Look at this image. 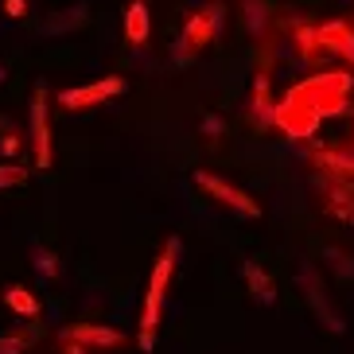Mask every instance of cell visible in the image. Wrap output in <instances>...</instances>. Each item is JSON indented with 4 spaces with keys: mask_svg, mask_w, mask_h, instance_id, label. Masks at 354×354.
Masks as SVG:
<instances>
[{
    "mask_svg": "<svg viewBox=\"0 0 354 354\" xmlns=\"http://www.w3.org/2000/svg\"><path fill=\"white\" fill-rule=\"evenodd\" d=\"M319 191H323V207H327V214H335L339 222H346V226H354V183L351 179H319Z\"/></svg>",
    "mask_w": 354,
    "mask_h": 354,
    "instance_id": "obj_9",
    "label": "cell"
},
{
    "mask_svg": "<svg viewBox=\"0 0 354 354\" xmlns=\"http://www.w3.org/2000/svg\"><path fill=\"white\" fill-rule=\"evenodd\" d=\"M20 148H24V140H20L16 133H8L4 140H0V152H4V156H12V160L20 156Z\"/></svg>",
    "mask_w": 354,
    "mask_h": 354,
    "instance_id": "obj_23",
    "label": "cell"
},
{
    "mask_svg": "<svg viewBox=\"0 0 354 354\" xmlns=\"http://www.w3.org/2000/svg\"><path fill=\"white\" fill-rule=\"evenodd\" d=\"M292 39H296V51H300V59H304V63H315V59H319V55H323L319 24H300V28H296V35H292Z\"/></svg>",
    "mask_w": 354,
    "mask_h": 354,
    "instance_id": "obj_16",
    "label": "cell"
},
{
    "mask_svg": "<svg viewBox=\"0 0 354 354\" xmlns=\"http://www.w3.org/2000/svg\"><path fill=\"white\" fill-rule=\"evenodd\" d=\"M354 74L351 71H323L308 74L288 86V94L272 105V125L292 140H312L315 129L327 117H339L351 105Z\"/></svg>",
    "mask_w": 354,
    "mask_h": 354,
    "instance_id": "obj_1",
    "label": "cell"
},
{
    "mask_svg": "<svg viewBox=\"0 0 354 354\" xmlns=\"http://www.w3.org/2000/svg\"><path fill=\"white\" fill-rule=\"evenodd\" d=\"M272 94H269V71L257 74V82H253V97H250V121L253 129H269L272 125Z\"/></svg>",
    "mask_w": 354,
    "mask_h": 354,
    "instance_id": "obj_14",
    "label": "cell"
},
{
    "mask_svg": "<svg viewBox=\"0 0 354 354\" xmlns=\"http://www.w3.org/2000/svg\"><path fill=\"white\" fill-rule=\"evenodd\" d=\"M148 32H152L148 4H145V0H129V8H125V39L133 43V47H145Z\"/></svg>",
    "mask_w": 354,
    "mask_h": 354,
    "instance_id": "obj_15",
    "label": "cell"
},
{
    "mask_svg": "<svg viewBox=\"0 0 354 354\" xmlns=\"http://www.w3.org/2000/svg\"><path fill=\"white\" fill-rule=\"evenodd\" d=\"M28 133H32V156L35 167H47L55 164V148H51V94L47 86H35L32 90V109H28Z\"/></svg>",
    "mask_w": 354,
    "mask_h": 354,
    "instance_id": "obj_5",
    "label": "cell"
},
{
    "mask_svg": "<svg viewBox=\"0 0 354 354\" xmlns=\"http://www.w3.org/2000/svg\"><path fill=\"white\" fill-rule=\"evenodd\" d=\"M222 24H226V8H222L218 0H210V4H203L198 12H191V20L183 24V32H179L176 47H171V63L187 66L191 59L203 51V47H210V43L218 39Z\"/></svg>",
    "mask_w": 354,
    "mask_h": 354,
    "instance_id": "obj_3",
    "label": "cell"
},
{
    "mask_svg": "<svg viewBox=\"0 0 354 354\" xmlns=\"http://www.w3.org/2000/svg\"><path fill=\"white\" fill-rule=\"evenodd\" d=\"M63 354H90V351H86V346H78V343H66Z\"/></svg>",
    "mask_w": 354,
    "mask_h": 354,
    "instance_id": "obj_26",
    "label": "cell"
},
{
    "mask_svg": "<svg viewBox=\"0 0 354 354\" xmlns=\"http://www.w3.org/2000/svg\"><path fill=\"white\" fill-rule=\"evenodd\" d=\"M0 129H8V121H4V117H0Z\"/></svg>",
    "mask_w": 354,
    "mask_h": 354,
    "instance_id": "obj_28",
    "label": "cell"
},
{
    "mask_svg": "<svg viewBox=\"0 0 354 354\" xmlns=\"http://www.w3.org/2000/svg\"><path fill=\"white\" fill-rule=\"evenodd\" d=\"M35 339H39V327H24V331L0 335V354H24Z\"/></svg>",
    "mask_w": 354,
    "mask_h": 354,
    "instance_id": "obj_20",
    "label": "cell"
},
{
    "mask_svg": "<svg viewBox=\"0 0 354 354\" xmlns=\"http://www.w3.org/2000/svg\"><path fill=\"white\" fill-rule=\"evenodd\" d=\"M86 24H90V4L78 0V4H66V8L51 12V16L39 24V35L59 39V35H71V32H78V28H86Z\"/></svg>",
    "mask_w": 354,
    "mask_h": 354,
    "instance_id": "obj_10",
    "label": "cell"
},
{
    "mask_svg": "<svg viewBox=\"0 0 354 354\" xmlns=\"http://www.w3.org/2000/svg\"><path fill=\"white\" fill-rule=\"evenodd\" d=\"M241 277H245V284H250V292H253V300H257L261 308H272V304H277V284H272V277L261 269L253 257L241 261Z\"/></svg>",
    "mask_w": 354,
    "mask_h": 354,
    "instance_id": "obj_13",
    "label": "cell"
},
{
    "mask_svg": "<svg viewBox=\"0 0 354 354\" xmlns=\"http://www.w3.org/2000/svg\"><path fill=\"white\" fill-rule=\"evenodd\" d=\"M195 187H203L214 203L230 207L234 214H241V218H261V203H257V198H250L241 187H234V183L218 179L214 171H195Z\"/></svg>",
    "mask_w": 354,
    "mask_h": 354,
    "instance_id": "obj_7",
    "label": "cell"
},
{
    "mask_svg": "<svg viewBox=\"0 0 354 354\" xmlns=\"http://www.w3.org/2000/svg\"><path fill=\"white\" fill-rule=\"evenodd\" d=\"M125 94V78L121 74H105V78H94V82L86 86H71L59 94V105L78 113V109H94V105H105L109 97H121Z\"/></svg>",
    "mask_w": 354,
    "mask_h": 354,
    "instance_id": "obj_6",
    "label": "cell"
},
{
    "mask_svg": "<svg viewBox=\"0 0 354 354\" xmlns=\"http://www.w3.org/2000/svg\"><path fill=\"white\" fill-rule=\"evenodd\" d=\"M351 148H354V125H351Z\"/></svg>",
    "mask_w": 354,
    "mask_h": 354,
    "instance_id": "obj_29",
    "label": "cell"
},
{
    "mask_svg": "<svg viewBox=\"0 0 354 354\" xmlns=\"http://www.w3.org/2000/svg\"><path fill=\"white\" fill-rule=\"evenodd\" d=\"M32 261H35V272H39L43 281H55V277H59V257H55L51 250H43L39 245V250L32 253Z\"/></svg>",
    "mask_w": 354,
    "mask_h": 354,
    "instance_id": "obj_22",
    "label": "cell"
},
{
    "mask_svg": "<svg viewBox=\"0 0 354 354\" xmlns=\"http://www.w3.org/2000/svg\"><path fill=\"white\" fill-rule=\"evenodd\" d=\"M4 12H8L12 20H24L28 16V0H4Z\"/></svg>",
    "mask_w": 354,
    "mask_h": 354,
    "instance_id": "obj_24",
    "label": "cell"
},
{
    "mask_svg": "<svg viewBox=\"0 0 354 354\" xmlns=\"http://www.w3.org/2000/svg\"><path fill=\"white\" fill-rule=\"evenodd\" d=\"M4 78H8V71H4V66H0V82H4Z\"/></svg>",
    "mask_w": 354,
    "mask_h": 354,
    "instance_id": "obj_27",
    "label": "cell"
},
{
    "mask_svg": "<svg viewBox=\"0 0 354 354\" xmlns=\"http://www.w3.org/2000/svg\"><path fill=\"white\" fill-rule=\"evenodd\" d=\"M319 39H323V55H339L354 66V24L346 20H327L319 24Z\"/></svg>",
    "mask_w": 354,
    "mask_h": 354,
    "instance_id": "obj_11",
    "label": "cell"
},
{
    "mask_svg": "<svg viewBox=\"0 0 354 354\" xmlns=\"http://www.w3.org/2000/svg\"><path fill=\"white\" fill-rule=\"evenodd\" d=\"M241 8H245V28H250L253 39H261L265 35V24H269V4L265 0H241Z\"/></svg>",
    "mask_w": 354,
    "mask_h": 354,
    "instance_id": "obj_19",
    "label": "cell"
},
{
    "mask_svg": "<svg viewBox=\"0 0 354 354\" xmlns=\"http://www.w3.org/2000/svg\"><path fill=\"white\" fill-rule=\"evenodd\" d=\"M296 284H300L304 292V304L312 308L315 323H323L331 335H343L346 331V319L343 312L335 308L331 292H327V284H323V272L315 269V261H300V272H296Z\"/></svg>",
    "mask_w": 354,
    "mask_h": 354,
    "instance_id": "obj_4",
    "label": "cell"
},
{
    "mask_svg": "<svg viewBox=\"0 0 354 354\" xmlns=\"http://www.w3.org/2000/svg\"><path fill=\"white\" fill-rule=\"evenodd\" d=\"M24 183H28V167H20L16 160H4V164H0V191L24 187Z\"/></svg>",
    "mask_w": 354,
    "mask_h": 354,
    "instance_id": "obj_21",
    "label": "cell"
},
{
    "mask_svg": "<svg viewBox=\"0 0 354 354\" xmlns=\"http://www.w3.org/2000/svg\"><path fill=\"white\" fill-rule=\"evenodd\" d=\"M312 164L323 167L327 176L354 183V148H312Z\"/></svg>",
    "mask_w": 354,
    "mask_h": 354,
    "instance_id": "obj_12",
    "label": "cell"
},
{
    "mask_svg": "<svg viewBox=\"0 0 354 354\" xmlns=\"http://www.w3.org/2000/svg\"><path fill=\"white\" fill-rule=\"evenodd\" d=\"M176 261H179V238H167L164 253L156 257L152 277H148L145 312H140V327H136V343H140V351H152V346H156L160 315H164V296H167V284H171V272H176Z\"/></svg>",
    "mask_w": 354,
    "mask_h": 354,
    "instance_id": "obj_2",
    "label": "cell"
},
{
    "mask_svg": "<svg viewBox=\"0 0 354 354\" xmlns=\"http://www.w3.org/2000/svg\"><path fill=\"white\" fill-rule=\"evenodd\" d=\"M63 343H78L86 351H113L125 343V331H117L109 323H71L63 327Z\"/></svg>",
    "mask_w": 354,
    "mask_h": 354,
    "instance_id": "obj_8",
    "label": "cell"
},
{
    "mask_svg": "<svg viewBox=\"0 0 354 354\" xmlns=\"http://www.w3.org/2000/svg\"><path fill=\"white\" fill-rule=\"evenodd\" d=\"M203 129H207L210 136H218L222 133V121H218V117H207V125H203Z\"/></svg>",
    "mask_w": 354,
    "mask_h": 354,
    "instance_id": "obj_25",
    "label": "cell"
},
{
    "mask_svg": "<svg viewBox=\"0 0 354 354\" xmlns=\"http://www.w3.org/2000/svg\"><path fill=\"white\" fill-rule=\"evenodd\" d=\"M4 304H8L16 315H24V319H35V315H39V300H35L24 284H8V288H4Z\"/></svg>",
    "mask_w": 354,
    "mask_h": 354,
    "instance_id": "obj_17",
    "label": "cell"
},
{
    "mask_svg": "<svg viewBox=\"0 0 354 354\" xmlns=\"http://www.w3.org/2000/svg\"><path fill=\"white\" fill-rule=\"evenodd\" d=\"M323 265H327L339 281H354V257L346 250H339V245H327V250H323Z\"/></svg>",
    "mask_w": 354,
    "mask_h": 354,
    "instance_id": "obj_18",
    "label": "cell"
}]
</instances>
